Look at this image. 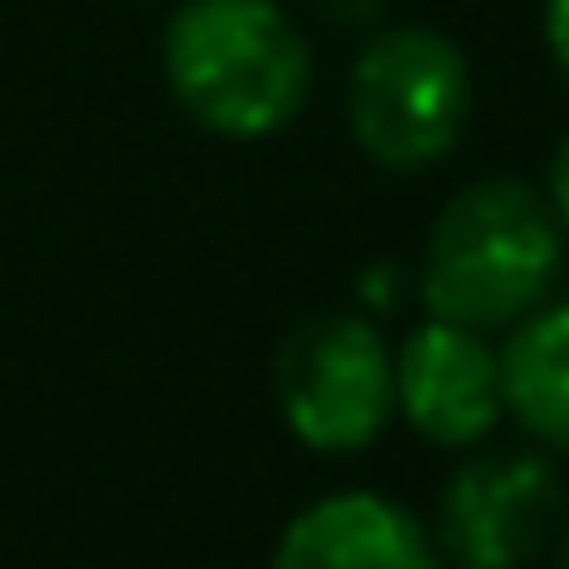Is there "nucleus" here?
<instances>
[{
    "instance_id": "nucleus-12",
    "label": "nucleus",
    "mask_w": 569,
    "mask_h": 569,
    "mask_svg": "<svg viewBox=\"0 0 569 569\" xmlns=\"http://www.w3.org/2000/svg\"><path fill=\"white\" fill-rule=\"evenodd\" d=\"M319 13L331 26H373L386 13V0H319Z\"/></svg>"
},
{
    "instance_id": "nucleus-4",
    "label": "nucleus",
    "mask_w": 569,
    "mask_h": 569,
    "mask_svg": "<svg viewBox=\"0 0 569 569\" xmlns=\"http://www.w3.org/2000/svg\"><path fill=\"white\" fill-rule=\"evenodd\" d=\"M270 392L307 453H368L392 410V343L368 312H312L276 343Z\"/></svg>"
},
{
    "instance_id": "nucleus-7",
    "label": "nucleus",
    "mask_w": 569,
    "mask_h": 569,
    "mask_svg": "<svg viewBox=\"0 0 569 569\" xmlns=\"http://www.w3.org/2000/svg\"><path fill=\"white\" fill-rule=\"evenodd\" d=\"M270 569H447L435 532L405 502L373 490H337L282 527Z\"/></svg>"
},
{
    "instance_id": "nucleus-6",
    "label": "nucleus",
    "mask_w": 569,
    "mask_h": 569,
    "mask_svg": "<svg viewBox=\"0 0 569 569\" xmlns=\"http://www.w3.org/2000/svg\"><path fill=\"white\" fill-rule=\"evenodd\" d=\"M392 410L429 447L471 453L502 429V349L471 325L422 319L392 349Z\"/></svg>"
},
{
    "instance_id": "nucleus-8",
    "label": "nucleus",
    "mask_w": 569,
    "mask_h": 569,
    "mask_svg": "<svg viewBox=\"0 0 569 569\" xmlns=\"http://www.w3.org/2000/svg\"><path fill=\"white\" fill-rule=\"evenodd\" d=\"M508 422L545 453H569V300H545L502 343Z\"/></svg>"
},
{
    "instance_id": "nucleus-5",
    "label": "nucleus",
    "mask_w": 569,
    "mask_h": 569,
    "mask_svg": "<svg viewBox=\"0 0 569 569\" xmlns=\"http://www.w3.org/2000/svg\"><path fill=\"white\" fill-rule=\"evenodd\" d=\"M563 520V471L545 447H471L435 502L447 569H527Z\"/></svg>"
},
{
    "instance_id": "nucleus-10",
    "label": "nucleus",
    "mask_w": 569,
    "mask_h": 569,
    "mask_svg": "<svg viewBox=\"0 0 569 569\" xmlns=\"http://www.w3.org/2000/svg\"><path fill=\"white\" fill-rule=\"evenodd\" d=\"M539 31H545V56H551V68L563 74V87H569V0H545Z\"/></svg>"
},
{
    "instance_id": "nucleus-11",
    "label": "nucleus",
    "mask_w": 569,
    "mask_h": 569,
    "mask_svg": "<svg viewBox=\"0 0 569 569\" xmlns=\"http://www.w3.org/2000/svg\"><path fill=\"white\" fill-rule=\"evenodd\" d=\"M545 202H551V214H557V227H563V239H569V136L557 141V153H551V166H545Z\"/></svg>"
},
{
    "instance_id": "nucleus-3",
    "label": "nucleus",
    "mask_w": 569,
    "mask_h": 569,
    "mask_svg": "<svg viewBox=\"0 0 569 569\" xmlns=\"http://www.w3.org/2000/svg\"><path fill=\"white\" fill-rule=\"evenodd\" d=\"M478 80L447 31L435 26H380L349 62L343 117L356 148L380 172L417 178L466 141Z\"/></svg>"
},
{
    "instance_id": "nucleus-13",
    "label": "nucleus",
    "mask_w": 569,
    "mask_h": 569,
    "mask_svg": "<svg viewBox=\"0 0 569 569\" xmlns=\"http://www.w3.org/2000/svg\"><path fill=\"white\" fill-rule=\"evenodd\" d=\"M551 551H557V569H569V515L557 520V532H551Z\"/></svg>"
},
{
    "instance_id": "nucleus-9",
    "label": "nucleus",
    "mask_w": 569,
    "mask_h": 569,
    "mask_svg": "<svg viewBox=\"0 0 569 569\" xmlns=\"http://www.w3.org/2000/svg\"><path fill=\"white\" fill-rule=\"evenodd\" d=\"M405 295H417V276L405 282V270H398V263H373V270L361 276V288H356V300H361L356 312L380 319V312H398V300H405Z\"/></svg>"
},
{
    "instance_id": "nucleus-2",
    "label": "nucleus",
    "mask_w": 569,
    "mask_h": 569,
    "mask_svg": "<svg viewBox=\"0 0 569 569\" xmlns=\"http://www.w3.org/2000/svg\"><path fill=\"white\" fill-rule=\"evenodd\" d=\"M563 227L532 178H478L435 214L417 258V307L429 319L508 331L545 307L563 276Z\"/></svg>"
},
{
    "instance_id": "nucleus-1",
    "label": "nucleus",
    "mask_w": 569,
    "mask_h": 569,
    "mask_svg": "<svg viewBox=\"0 0 569 569\" xmlns=\"http://www.w3.org/2000/svg\"><path fill=\"white\" fill-rule=\"evenodd\" d=\"M172 104L221 141H270L312 99V43L282 0H178L160 31Z\"/></svg>"
}]
</instances>
